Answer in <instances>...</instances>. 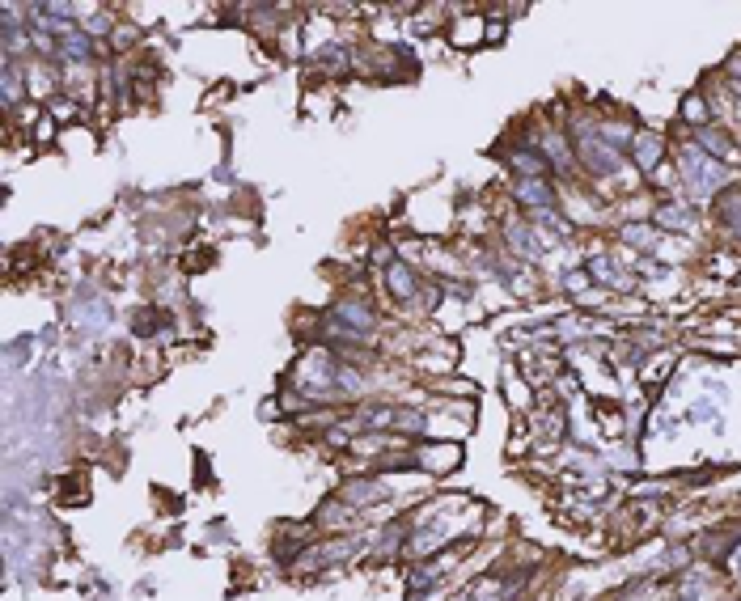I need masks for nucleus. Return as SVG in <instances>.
I'll use <instances>...</instances> for the list:
<instances>
[{"instance_id": "nucleus-1", "label": "nucleus", "mask_w": 741, "mask_h": 601, "mask_svg": "<svg viewBox=\"0 0 741 601\" xmlns=\"http://www.w3.org/2000/svg\"><path fill=\"white\" fill-rule=\"evenodd\" d=\"M682 174L691 178V187H695L699 195H703V191H716V187L728 178V170L720 166V161H712V157H699L695 148L682 157Z\"/></svg>"}, {"instance_id": "nucleus-2", "label": "nucleus", "mask_w": 741, "mask_h": 601, "mask_svg": "<svg viewBox=\"0 0 741 601\" xmlns=\"http://www.w3.org/2000/svg\"><path fill=\"white\" fill-rule=\"evenodd\" d=\"M580 148H585L589 166H593V170H602V174H610V170L618 166V153H614V148H602L593 132H585V136H580Z\"/></svg>"}, {"instance_id": "nucleus-3", "label": "nucleus", "mask_w": 741, "mask_h": 601, "mask_svg": "<svg viewBox=\"0 0 741 601\" xmlns=\"http://www.w3.org/2000/svg\"><path fill=\"white\" fill-rule=\"evenodd\" d=\"M517 199L547 212V208H551V187H547L543 178H521V182H517Z\"/></svg>"}, {"instance_id": "nucleus-4", "label": "nucleus", "mask_w": 741, "mask_h": 601, "mask_svg": "<svg viewBox=\"0 0 741 601\" xmlns=\"http://www.w3.org/2000/svg\"><path fill=\"white\" fill-rule=\"evenodd\" d=\"M513 166L525 174V178H538L543 170H547V153H534V148H521L517 157H513Z\"/></svg>"}, {"instance_id": "nucleus-5", "label": "nucleus", "mask_w": 741, "mask_h": 601, "mask_svg": "<svg viewBox=\"0 0 741 601\" xmlns=\"http://www.w3.org/2000/svg\"><path fill=\"white\" fill-rule=\"evenodd\" d=\"M631 148H635V157H640V166H653V161L661 157V140H657V136H648V132H644V136H635V144H631Z\"/></svg>"}, {"instance_id": "nucleus-6", "label": "nucleus", "mask_w": 741, "mask_h": 601, "mask_svg": "<svg viewBox=\"0 0 741 601\" xmlns=\"http://www.w3.org/2000/svg\"><path fill=\"white\" fill-rule=\"evenodd\" d=\"M699 144H703V148H712V153H720V157H728V153H733V144H728L720 132H712V127H699Z\"/></svg>"}, {"instance_id": "nucleus-7", "label": "nucleus", "mask_w": 741, "mask_h": 601, "mask_svg": "<svg viewBox=\"0 0 741 601\" xmlns=\"http://www.w3.org/2000/svg\"><path fill=\"white\" fill-rule=\"evenodd\" d=\"M661 225H678V229H691V212L686 208H661Z\"/></svg>"}, {"instance_id": "nucleus-8", "label": "nucleus", "mask_w": 741, "mask_h": 601, "mask_svg": "<svg viewBox=\"0 0 741 601\" xmlns=\"http://www.w3.org/2000/svg\"><path fill=\"white\" fill-rule=\"evenodd\" d=\"M547 153L559 161V166H572V153L563 148V140H559V136H547Z\"/></svg>"}, {"instance_id": "nucleus-9", "label": "nucleus", "mask_w": 741, "mask_h": 601, "mask_svg": "<svg viewBox=\"0 0 741 601\" xmlns=\"http://www.w3.org/2000/svg\"><path fill=\"white\" fill-rule=\"evenodd\" d=\"M737 572H741V555H737Z\"/></svg>"}]
</instances>
